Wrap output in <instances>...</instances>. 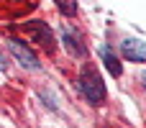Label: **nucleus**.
<instances>
[{
  "label": "nucleus",
  "mask_w": 146,
  "mask_h": 128,
  "mask_svg": "<svg viewBox=\"0 0 146 128\" xmlns=\"http://www.w3.org/2000/svg\"><path fill=\"white\" fill-rule=\"evenodd\" d=\"M80 92L87 97L90 105H103V103H105V85H103V77H100L92 67H87V69L82 72V77H80Z\"/></svg>",
  "instance_id": "f257e3e1"
},
{
  "label": "nucleus",
  "mask_w": 146,
  "mask_h": 128,
  "mask_svg": "<svg viewBox=\"0 0 146 128\" xmlns=\"http://www.w3.org/2000/svg\"><path fill=\"white\" fill-rule=\"evenodd\" d=\"M21 31H23L26 36H31V41H36L41 49H46L49 54H54L56 44H54V36H51V28H49L44 21H28V23L21 26Z\"/></svg>",
  "instance_id": "f03ea898"
},
{
  "label": "nucleus",
  "mask_w": 146,
  "mask_h": 128,
  "mask_svg": "<svg viewBox=\"0 0 146 128\" xmlns=\"http://www.w3.org/2000/svg\"><path fill=\"white\" fill-rule=\"evenodd\" d=\"M38 0H0V21H15L21 15H28Z\"/></svg>",
  "instance_id": "7ed1b4c3"
},
{
  "label": "nucleus",
  "mask_w": 146,
  "mask_h": 128,
  "mask_svg": "<svg viewBox=\"0 0 146 128\" xmlns=\"http://www.w3.org/2000/svg\"><path fill=\"white\" fill-rule=\"evenodd\" d=\"M121 51H123V56L131 59V62H146V44L139 41V38H126V41L121 44Z\"/></svg>",
  "instance_id": "20e7f679"
},
{
  "label": "nucleus",
  "mask_w": 146,
  "mask_h": 128,
  "mask_svg": "<svg viewBox=\"0 0 146 128\" xmlns=\"http://www.w3.org/2000/svg\"><path fill=\"white\" fill-rule=\"evenodd\" d=\"M10 51L15 54V59L23 64V67H28V69H38L41 67V62L31 54V49H26L21 41H15V38H10Z\"/></svg>",
  "instance_id": "39448f33"
},
{
  "label": "nucleus",
  "mask_w": 146,
  "mask_h": 128,
  "mask_svg": "<svg viewBox=\"0 0 146 128\" xmlns=\"http://www.w3.org/2000/svg\"><path fill=\"white\" fill-rule=\"evenodd\" d=\"M100 56H103V62H105V67L110 69V74H113V77H121V74H123V67H121L118 56L110 51V46H103V49H100Z\"/></svg>",
  "instance_id": "423d86ee"
},
{
  "label": "nucleus",
  "mask_w": 146,
  "mask_h": 128,
  "mask_svg": "<svg viewBox=\"0 0 146 128\" xmlns=\"http://www.w3.org/2000/svg\"><path fill=\"white\" fill-rule=\"evenodd\" d=\"M64 46L74 54V56H85V46L80 44V36L74 31H64Z\"/></svg>",
  "instance_id": "0eeeda50"
},
{
  "label": "nucleus",
  "mask_w": 146,
  "mask_h": 128,
  "mask_svg": "<svg viewBox=\"0 0 146 128\" xmlns=\"http://www.w3.org/2000/svg\"><path fill=\"white\" fill-rule=\"evenodd\" d=\"M56 3V8L62 10V15H77V0H54Z\"/></svg>",
  "instance_id": "6e6552de"
},
{
  "label": "nucleus",
  "mask_w": 146,
  "mask_h": 128,
  "mask_svg": "<svg viewBox=\"0 0 146 128\" xmlns=\"http://www.w3.org/2000/svg\"><path fill=\"white\" fill-rule=\"evenodd\" d=\"M0 69H5V59L3 56H0Z\"/></svg>",
  "instance_id": "1a4fd4ad"
},
{
  "label": "nucleus",
  "mask_w": 146,
  "mask_h": 128,
  "mask_svg": "<svg viewBox=\"0 0 146 128\" xmlns=\"http://www.w3.org/2000/svg\"><path fill=\"white\" fill-rule=\"evenodd\" d=\"M141 82H144V85H146V72H144V74H141Z\"/></svg>",
  "instance_id": "9d476101"
}]
</instances>
